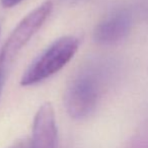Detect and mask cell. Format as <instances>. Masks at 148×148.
<instances>
[{"instance_id": "obj_3", "label": "cell", "mask_w": 148, "mask_h": 148, "mask_svg": "<svg viewBox=\"0 0 148 148\" xmlns=\"http://www.w3.org/2000/svg\"><path fill=\"white\" fill-rule=\"evenodd\" d=\"M53 9L51 1H45L29 13L10 34L0 53V72H5L25 44L41 29Z\"/></svg>"}, {"instance_id": "obj_5", "label": "cell", "mask_w": 148, "mask_h": 148, "mask_svg": "<svg viewBox=\"0 0 148 148\" xmlns=\"http://www.w3.org/2000/svg\"><path fill=\"white\" fill-rule=\"evenodd\" d=\"M31 148H58L55 112L50 103H43L35 116Z\"/></svg>"}, {"instance_id": "obj_4", "label": "cell", "mask_w": 148, "mask_h": 148, "mask_svg": "<svg viewBox=\"0 0 148 148\" xmlns=\"http://www.w3.org/2000/svg\"><path fill=\"white\" fill-rule=\"evenodd\" d=\"M132 25V13L126 8L117 9L97 23L93 31V40L99 45L117 44L129 35Z\"/></svg>"}, {"instance_id": "obj_8", "label": "cell", "mask_w": 148, "mask_h": 148, "mask_svg": "<svg viewBox=\"0 0 148 148\" xmlns=\"http://www.w3.org/2000/svg\"><path fill=\"white\" fill-rule=\"evenodd\" d=\"M4 76L5 72H0V95H1V91H2L3 84H4Z\"/></svg>"}, {"instance_id": "obj_2", "label": "cell", "mask_w": 148, "mask_h": 148, "mask_svg": "<svg viewBox=\"0 0 148 148\" xmlns=\"http://www.w3.org/2000/svg\"><path fill=\"white\" fill-rule=\"evenodd\" d=\"M78 47L77 38L72 36L60 38L27 68L21 79V84L35 85L57 73L74 57Z\"/></svg>"}, {"instance_id": "obj_1", "label": "cell", "mask_w": 148, "mask_h": 148, "mask_svg": "<svg viewBox=\"0 0 148 148\" xmlns=\"http://www.w3.org/2000/svg\"><path fill=\"white\" fill-rule=\"evenodd\" d=\"M103 82V72L95 67L85 68L72 79L64 97L70 117L80 120L93 113L101 99Z\"/></svg>"}, {"instance_id": "obj_6", "label": "cell", "mask_w": 148, "mask_h": 148, "mask_svg": "<svg viewBox=\"0 0 148 148\" xmlns=\"http://www.w3.org/2000/svg\"><path fill=\"white\" fill-rule=\"evenodd\" d=\"M21 1L23 0H1V5L5 8H11V7L21 3Z\"/></svg>"}, {"instance_id": "obj_7", "label": "cell", "mask_w": 148, "mask_h": 148, "mask_svg": "<svg viewBox=\"0 0 148 148\" xmlns=\"http://www.w3.org/2000/svg\"><path fill=\"white\" fill-rule=\"evenodd\" d=\"M15 148H31V141L29 140H23L16 144Z\"/></svg>"}]
</instances>
